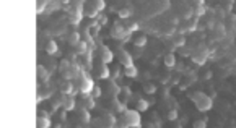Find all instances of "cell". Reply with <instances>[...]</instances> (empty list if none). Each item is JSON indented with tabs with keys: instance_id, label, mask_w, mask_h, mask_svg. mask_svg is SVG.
Listing matches in <instances>:
<instances>
[{
	"instance_id": "1",
	"label": "cell",
	"mask_w": 236,
	"mask_h": 128,
	"mask_svg": "<svg viewBox=\"0 0 236 128\" xmlns=\"http://www.w3.org/2000/svg\"><path fill=\"white\" fill-rule=\"evenodd\" d=\"M192 99H194V102H195V106H197L199 110H207V109L212 107V99H210L209 96L202 94V92H197V94H194Z\"/></svg>"
},
{
	"instance_id": "2",
	"label": "cell",
	"mask_w": 236,
	"mask_h": 128,
	"mask_svg": "<svg viewBox=\"0 0 236 128\" xmlns=\"http://www.w3.org/2000/svg\"><path fill=\"white\" fill-rule=\"evenodd\" d=\"M119 62L122 63V65H125V67L134 65V63H132V57H130V54H129L127 50H124V49H120V52H119Z\"/></svg>"
},
{
	"instance_id": "3",
	"label": "cell",
	"mask_w": 236,
	"mask_h": 128,
	"mask_svg": "<svg viewBox=\"0 0 236 128\" xmlns=\"http://www.w3.org/2000/svg\"><path fill=\"white\" fill-rule=\"evenodd\" d=\"M111 36H112L114 39H120V37L124 36V29H122V26H120L119 23L112 26V29H111Z\"/></svg>"
},
{
	"instance_id": "4",
	"label": "cell",
	"mask_w": 236,
	"mask_h": 128,
	"mask_svg": "<svg viewBox=\"0 0 236 128\" xmlns=\"http://www.w3.org/2000/svg\"><path fill=\"white\" fill-rule=\"evenodd\" d=\"M46 52H47L49 55L59 54V49H57V44L54 42V41H49V42H47V45H46Z\"/></svg>"
},
{
	"instance_id": "5",
	"label": "cell",
	"mask_w": 236,
	"mask_h": 128,
	"mask_svg": "<svg viewBox=\"0 0 236 128\" xmlns=\"http://www.w3.org/2000/svg\"><path fill=\"white\" fill-rule=\"evenodd\" d=\"M68 44L70 45H78L82 41H80V34L78 33H72V34H68Z\"/></svg>"
},
{
	"instance_id": "6",
	"label": "cell",
	"mask_w": 236,
	"mask_h": 128,
	"mask_svg": "<svg viewBox=\"0 0 236 128\" xmlns=\"http://www.w3.org/2000/svg\"><path fill=\"white\" fill-rule=\"evenodd\" d=\"M165 65L168 67V68H173L176 65V57L173 55V54H166L165 55Z\"/></svg>"
},
{
	"instance_id": "7",
	"label": "cell",
	"mask_w": 236,
	"mask_h": 128,
	"mask_svg": "<svg viewBox=\"0 0 236 128\" xmlns=\"http://www.w3.org/2000/svg\"><path fill=\"white\" fill-rule=\"evenodd\" d=\"M148 106H150V102L145 101V99H139V102H137V110L139 112H143V110H147Z\"/></svg>"
},
{
	"instance_id": "8",
	"label": "cell",
	"mask_w": 236,
	"mask_h": 128,
	"mask_svg": "<svg viewBox=\"0 0 236 128\" xmlns=\"http://www.w3.org/2000/svg\"><path fill=\"white\" fill-rule=\"evenodd\" d=\"M125 76H127V78H135L137 76V68H135V65L125 67Z\"/></svg>"
},
{
	"instance_id": "9",
	"label": "cell",
	"mask_w": 236,
	"mask_h": 128,
	"mask_svg": "<svg viewBox=\"0 0 236 128\" xmlns=\"http://www.w3.org/2000/svg\"><path fill=\"white\" fill-rule=\"evenodd\" d=\"M112 60V54H111V50H109L108 47L103 49V63H109Z\"/></svg>"
},
{
	"instance_id": "10",
	"label": "cell",
	"mask_w": 236,
	"mask_h": 128,
	"mask_svg": "<svg viewBox=\"0 0 236 128\" xmlns=\"http://www.w3.org/2000/svg\"><path fill=\"white\" fill-rule=\"evenodd\" d=\"M143 91H145L147 94H155V92H157V86L153 83H145L143 84Z\"/></svg>"
},
{
	"instance_id": "11",
	"label": "cell",
	"mask_w": 236,
	"mask_h": 128,
	"mask_svg": "<svg viewBox=\"0 0 236 128\" xmlns=\"http://www.w3.org/2000/svg\"><path fill=\"white\" fill-rule=\"evenodd\" d=\"M145 44H147V37L145 36H137L134 39V45H137V47H143Z\"/></svg>"
},
{
	"instance_id": "12",
	"label": "cell",
	"mask_w": 236,
	"mask_h": 128,
	"mask_svg": "<svg viewBox=\"0 0 236 128\" xmlns=\"http://www.w3.org/2000/svg\"><path fill=\"white\" fill-rule=\"evenodd\" d=\"M38 75H39V80H43V81L47 80V73H46V70H44L43 65H39V67H38Z\"/></svg>"
},
{
	"instance_id": "13",
	"label": "cell",
	"mask_w": 236,
	"mask_h": 128,
	"mask_svg": "<svg viewBox=\"0 0 236 128\" xmlns=\"http://www.w3.org/2000/svg\"><path fill=\"white\" fill-rule=\"evenodd\" d=\"M192 126L194 128H207V118H204V120H195L194 123H192Z\"/></svg>"
},
{
	"instance_id": "14",
	"label": "cell",
	"mask_w": 236,
	"mask_h": 128,
	"mask_svg": "<svg viewBox=\"0 0 236 128\" xmlns=\"http://www.w3.org/2000/svg\"><path fill=\"white\" fill-rule=\"evenodd\" d=\"M60 89H62V92H65V94H68V92H72V84L70 83H62L60 84Z\"/></svg>"
},
{
	"instance_id": "15",
	"label": "cell",
	"mask_w": 236,
	"mask_h": 128,
	"mask_svg": "<svg viewBox=\"0 0 236 128\" xmlns=\"http://www.w3.org/2000/svg\"><path fill=\"white\" fill-rule=\"evenodd\" d=\"M132 15V11L129 8H122V10H119V16L120 18H129V16Z\"/></svg>"
},
{
	"instance_id": "16",
	"label": "cell",
	"mask_w": 236,
	"mask_h": 128,
	"mask_svg": "<svg viewBox=\"0 0 236 128\" xmlns=\"http://www.w3.org/2000/svg\"><path fill=\"white\" fill-rule=\"evenodd\" d=\"M73 106H75V104H73V99H72V97L65 99V102H64V107H65L67 110H72V109H73Z\"/></svg>"
},
{
	"instance_id": "17",
	"label": "cell",
	"mask_w": 236,
	"mask_h": 128,
	"mask_svg": "<svg viewBox=\"0 0 236 128\" xmlns=\"http://www.w3.org/2000/svg\"><path fill=\"white\" fill-rule=\"evenodd\" d=\"M100 78H103V80L109 78V70H108V67H106V65H103V68H101V73H100Z\"/></svg>"
},
{
	"instance_id": "18",
	"label": "cell",
	"mask_w": 236,
	"mask_h": 128,
	"mask_svg": "<svg viewBox=\"0 0 236 128\" xmlns=\"http://www.w3.org/2000/svg\"><path fill=\"white\" fill-rule=\"evenodd\" d=\"M166 118H168V120H176V118H177V112H176L174 109H173V110H169V112H168V115H166Z\"/></svg>"
},
{
	"instance_id": "19",
	"label": "cell",
	"mask_w": 236,
	"mask_h": 128,
	"mask_svg": "<svg viewBox=\"0 0 236 128\" xmlns=\"http://www.w3.org/2000/svg\"><path fill=\"white\" fill-rule=\"evenodd\" d=\"M91 96H93V97H100L101 96V88H100V86H95L93 91H91Z\"/></svg>"
},
{
	"instance_id": "20",
	"label": "cell",
	"mask_w": 236,
	"mask_h": 128,
	"mask_svg": "<svg viewBox=\"0 0 236 128\" xmlns=\"http://www.w3.org/2000/svg\"><path fill=\"white\" fill-rule=\"evenodd\" d=\"M77 49H78L80 54H83V52H86V42H85V41H82V42H80V44L77 45Z\"/></svg>"
},
{
	"instance_id": "21",
	"label": "cell",
	"mask_w": 236,
	"mask_h": 128,
	"mask_svg": "<svg viewBox=\"0 0 236 128\" xmlns=\"http://www.w3.org/2000/svg\"><path fill=\"white\" fill-rule=\"evenodd\" d=\"M47 126H49L47 120H39V128H47Z\"/></svg>"
},
{
	"instance_id": "22",
	"label": "cell",
	"mask_w": 236,
	"mask_h": 128,
	"mask_svg": "<svg viewBox=\"0 0 236 128\" xmlns=\"http://www.w3.org/2000/svg\"><path fill=\"white\" fill-rule=\"evenodd\" d=\"M184 42H186V41H184L182 37H177V39H174V44H176V45H184Z\"/></svg>"
},
{
	"instance_id": "23",
	"label": "cell",
	"mask_w": 236,
	"mask_h": 128,
	"mask_svg": "<svg viewBox=\"0 0 236 128\" xmlns=\"http://www.w3.org/2000/svg\"><path fill=\"white\" fill-rule=\"evenodd\" d=\"M36 5H38V13H41V10L44 8V5H46V2H38Z\"/></svg>"
},
{
	"instance_id": "24",
	"label": "cell",
	"mask_w": 236,
	"mask_h": 128,
	"mask_svg": "<svg viewBox=\"0 0 236 128\" xmlns=\"http://www.w3.org/2000/svg\"><path fill=\"white\" fill-rule=\"evenodd\" d=\"M60 63H62V65H60V70H62V72H64L65 68H68V62H67V60H62Z\"/></svg>"
},
{
	"instance_id": "25",
	"label": "cell",
	"mask_w": 236,
	"mask_h": 128,
	"mask_svg": "<svg viewBox=\"0 0 236 128\" xmlns=\"http://www.w3.org/2000/svg\"><path fill=\"white\" fill-rule=\"evenodd\" d=\"M112 76H114V78H116V80H117V78H120V70H119V68H116V70H114V73H112Z\"/></svg>"
},
{
	"instance_id": "26",
	"label": "cell",
	"mask_w": 236,
	"mask_h": 128,
	"mask_svg": "<svg viewBox=\"0 0 236 128\" xmlns=\"http://www.w3.org/2000/svg\"><path fill=\"white\" fill-rule=\"evenodd\" d=\"M212 76H214V73H212V72H207V73H205V76H204V78H205V80H210Z\"/></svg>"
},
{
	"instance_id": "27",
	"label": "cell",
	"mask_w": 236,
	"mask_h": 128,
	"mask_svg": "<svg viewBox=\"0 0 236 128\" xmlns=\"http://www.w3.org/2000/svg\"><path fill=\"white\" fill-rule=\"evenodd\" d=\"M124 92H125V96H130V89L129 88H124Z\"/></svg>"
}]
</instances>
